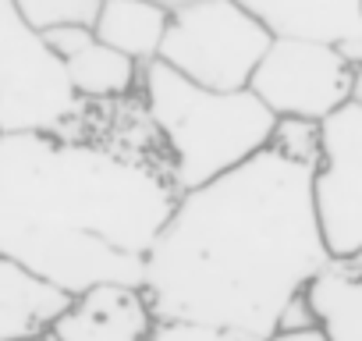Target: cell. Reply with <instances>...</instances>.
<instances>
[{"label":"cell","mask_w":362,"mask_h":341,"mask_svg":"<svg viewBox=\"0 0 362 341\" xmlns=\"http://www.w3.org/2000/svg\"><path fill=\"white\" fill-rule=\"evenodd\" d=\"M313 167L270 142L228 175L181 192L142 274L156 323L267 341L334 260L316 221Z\"/></svg>","instance_id":"6da1fadb"},{"label":"cell","mask_w":362,"mask_h":341,"mask_svg":"<svg viewBox=\"0 0 362 341\" xmlns=\"http://www.w3.org/2000/svg\"><path fill=\"white\" fill-rule=\"evenodd\" d=\"M174 203L167 156L61 132H0V253L71 299L96 284L142 288Z\"/></svg>","instance_id":"7a4b0ae2"},{"label":"cell","mask_w":362,"mask_h":341,"mask_svg":"<svg viewBox=\"0 0 362 341\" xmlns=\"http://www.w3.org/2000/svg\"><path fill=\"white\" fill-rule=\"evenodd\" d=\"M139 100L167 149L170 182L192 192L270 146L277 114L252 89H206L163 61L139 71Z\"/></svg>","instance_id":"3957f363"},{"label":"cell","mask_w":362,"mask_h":341,"mask_svg":"<svg viewBox=\"0 0 362 341\" xmlns=\"http://www.w3.org/2000/svg\"><path fill=\"white\" fill-rule=\"evenodd\" d=\"M270 40L235 0H189L170 8L156 61L206 89H249Z\"/></svg>","instance_id":"277c9868"},{"label":"cell","mask_w":362,"mask_h":341,"mask_svg":"<svg viewBox=\"0 0 362 341\" xmlns=\"http://www.w3.org/2000/svg\"><path fill=\"white\" fill-rule=\"evenodd\" d=\"M82 110L61 61L0 0V132H68Z\"/></svg>","instance_id":"5b68a950"},{"label":"cell","mask_w":362,"mask_h":341,"mask_svg":"<svg viewBox=\"0 0 362 341\" xmlns=\"http://www.w3.org/2000/svg\"><path fill=\"white\" fill-rule=\"evenodd\" d=\"M355 75L358 64L337 47L313 40H270L249 89L270 107V114L320 125L327 114L355 100Z\"/></svg>","instance_id":"8992f818"},{"label":"cell","mask_w":362,"mask_h":341,"mask_svg":"<svg viewBox=\"0 0 362 341\" xmlns=\"http://www.w3.org/2000/svg\"><path fill=\"white\" fill-rule=\"evenodd\" d=\"M313 203L330 256L362 249V103L348 100L320 121Z\"/></svg>","instance_id":"52a82bcc"},{"label":"cell","mask_w":362,"mask_h":341,"mask_svg":"<svg viewBox=\"0 0 362 341\" xmlns=\"http://www.w3.org/2000/svg\"><path fill=\"white\" fill-rule=\"evenodd\" d=\"M274 40H313L362 64V0H235Z\"/></svg>","instance_id":"ba28073f"},{"label":"cell","mask_w":362,"mask_h":341,"mask_svg":"<svg viewBox=\"0 0 362 341\" xmlns=\"http://www.w3.org/2000/svg\"><path fill=\"white\" fill-rule=\"evenodd\" d=\"M156 316L132 284H96L71 299L54 323V341H153Z\"/></svg>","instance_id":"9c48e42d"},{"label":"cell","mask_w":362,"mask_h":341,"mask_svg":"<svg viewBox=\"0 0 362 341\" xmlns=\"http://www.w3.org/2000/svg\"><path fill=\"white\" fill-rule=\"evenodd\" d=\"M43 43L61 61L78 100H124L139 89L142 64L100 43L86 25L54 29L43 36Z\"/></svg>","instance_id":"30bf717a"},{"label":"cell","mask_w":362,"mask_h":341,"mask_svg":"<svg viewBox=\"0 0 362 341\" xmlns=\"http://www.w3.org/2000/svg\"><path fill=\"white\" fill-rule=\"evenodd\" d=\"M71 295L0 253V341L50 337Z\"/></svg>","instance_id":"8fae6325"},{"label":"cell","mask_w":362,"mask_h":341,"mask_svg":"<svg viewBox=\"0 0 362 341\" xmlns=\"http://www.w3.org/2000/svg\"><path fill=\"white\" fill-rule=\"evenodd\" d=\"M305 299L334 341H362V249L334 256L305 288Z\"/></svg>","instance_id":"7c38bea8"},{"label":"cell","mask_w":362,"mask_h":341,"mask_svg":"<svg viewBox=\"0 0 362 341\" xmlns=\"http://www.w3.org/2000/svg\"><path fill=\"white\" fill-rule=\"evenodd\" d=\"M170 8L156 4V0H103L100 15L93 22V36L117 54L149 64L160 54L163 33H167Z\"/></svg>","instance_id":"4fadbf2b"},{"label":"cell","mask_w":362,"mask_h":341,"mask_svg":"<svg viewBox=\"0 0 362 341\" xmlns=\"http://www.w3.org/2000/svg\"><path fill=\"white\" fill-rule=\"evenodd\" d=\"M103 0H15V11L22 15V22L47 36L54 29H68V25H86L93 29L96 15H100Z\"/></svg>","instance_id":"5bb4252c"},{"label":"cell","mask_w":362,"mask_h":341,"mask_svg":"<svg viewBox=\"0 0 362 341\" xmlns=\"http://www.w3.org/2000/svg\"><path fill=\"white\" fill-rule=\"evenodd\" d=\"M153 341H263V337H249L221 327H199V323H156Z\"/></svg>","instance_id":"9a60e30c"},{"label":"cell","mask_w":362,"mask_h":341,"mask_svg":"<svg viewBox=\"0 0 362 341\" xmlns=\"http://www.w3.org/2000/svg\"><path fill=\"white\" fill-rule=\"evenodd\" d=\"M267 341H334V337L320 323H313V327H298V330H277Z\"/></svg>","instance_id":"2e32d148"},{"label":"cell","mask_w":362,"mask_h":341,"mask_svg":"<svg viewBox=\"0 0 362 341\" xmlns=\"http://www.w3.org/2000/svg\"><path fill=\"white\" fill-rule=\"evenodd\" d=\"M355 100L362 103V64H358V75H355Z\"/></svg>","instance_id":"e0dca14e"},{"label":"cell","mask_w":362,"mask_h":341,"mask_svg":"<svg viewBox=\"0 0 362 341\" xmlns=\"http://www.w3.org/2000/svg\"><path fill=\"white\" fill-rule=\"evenodd\" d=\"M156 4H163V8H181V4H189V0H156Z\"/></svg>","instance_id":"ac0fdd59"},{"label":"cell","mask_w":362,"mask_h":341,"mask_svg":"<svg viewBox=\"0 0 362 341\" xmlns=\"http://www.w3.org/2000/svg\"><path fill=\"white\" fill-rule=\"evenodd\" d=\"M40 341H54V337H40Z\"/></svg>","instance_id":"d6986e66"}]
</instances>
